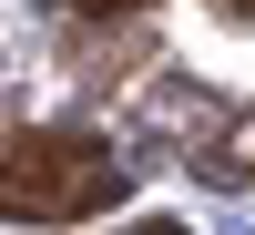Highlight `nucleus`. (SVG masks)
Segmentation results:
<instances>
[{
    "mask_svg": "<svg viewBox=\"0 0 255 235\" xmlns=\"http://www.w3.org/2000/svg\"><path fill=\"white\" fill-rule=\"evenodd\" d=\"M123 205V154L82 123L0 133V225H82Z\"/></svg>",
    "mask_w": 255,
    "mask_h": 235,
    "instance_id": "obj_1",
    "label": "nucleus"
},
{
    "mask_svg": "<svg viewBox=\"0 0 255 235\" xmlns=\"http://www.w3.org/2000/svg\"><path fill=\"white\" fill-rule=\"evenodd\" d=\"M194 164H204L215 184H255V113H245V123H225L215 143H194Z\"/></svg>",
    "mask_w": 255,
    "mask_h": 235,
    "instance_id": "obj_2",
    "label": "nucleus"
},
{
    "mask_svg": "<svg viewBox=\"0 0 255 235\" xmlns=\"http://www.w3.org/2000/svg\"><path fill=\"white\" fill-rule=\"evenodd\" d=\"M82 20H133V10H153V0H72Z\"/></svg>",
    "mask_w": 255,
    "mask_h": 235,
    "instance_id": "obj_3",
    "label": "nucleus"
},
{
    "mask_svg": "<svg viewBox=\"0 0 255 235\" xmlns=\"http://www.w3.org/2000/svg\"><path fill=\"white\" fill-rule=\"evenodd\" d=\"M123 235H194V225H174V215H153V225H123Z\"/></svg>",
    "mask_w": 255,
    "mask_h": 235,
    "instance_id": "obj_4",
    "label": "nucleus"
},
{
    "mask_svg": "<svg viewBox=\"0 0 255 235\" xmlns=\"http://www.w3.org/2000/svg\"><path fill=\"white\" fill-rule=\"evenodd\" d=\"M215 10H235V20H255V0H215Z\"/></svg>",
    "mask_w": 255,
    "mask_h": 235,
    "instance_id": "obj_5",
    "label": "nucleus"
}]
</instances>
